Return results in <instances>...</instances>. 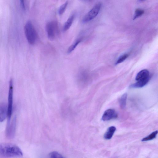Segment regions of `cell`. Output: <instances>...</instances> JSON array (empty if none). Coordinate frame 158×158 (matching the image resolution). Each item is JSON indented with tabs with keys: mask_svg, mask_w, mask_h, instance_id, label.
<instances>
[{
	"mask_svg": "<svg viewBox=\"0 0 158 158\" xmlns=\"http://www.w3.org/2000/svg\"><path fill=\"white\" fill-rule=\"evenodd\" d=\"M20 148L16 145L9 143H0V156L10 157L23 156Z\"/></svg>",
	"mask_w": 158,
	"mask_h": 158,
	"instance_id": "6da1fadb",
	"label": "cell"
},
{
	"mask_svg": "<svg viewBox=\"0 0 158 158\" xmlns=\"http://www.w3.org/2000/svg\"><path fill=\"white\" fill-rule=\"evenodd\" d=\"M25 35L28 43L34 44L37 40V34L32 23L30 21H27L24 28Z\"/></svg>",
	"mask_w": 158,
	"mask_h": 158,
	"instance_id": "7a4b0ae2",
	"label": "cell"
},
{
	"mask_svg": "<svg viewBox=\"0 0 158 158\" xmlns=\"http://www.w3.org/2000/svg\"><path fill=\"white\" fill-rule=\"evenodd\" d=\"M150 76L148 71L146 69H143L139 72L135 77L137 82L131 85L132 88H141L145 85L148 82Z\"/></svg>",
	"mask_w": 158,
	"mask_h": 158,
	"instance_id": "3957f363",
	"label": "cell"
},
{
	"mask_svg": "<svg viewBox=\"0 0 158 158\" xmlns=\"http://www.w3.org/2000/svg\"><path fill=\"white\" fill-rule=\"evenodd\" d=\"M46 30L48 39L53 40L56 37L58 31V26L57 22L51 21L48 22L46 26Z\"/></svg>",
	"mask_w": 158,
	"mask_h": 158,
	"instance_id": "277c9868",
	"label": "cell"
},
{
	"mask_svg": "<svg viewBox=\"0 0 158 158\" xmlns=\"http://www.w3.org/2000/svg\"><path fill=\"white\" fill-rule=\"evenodd\" d=\"M13 86L12 79L10 80L8 94L7 108V121L10 120L13 109Z\"/></svg>",
	"mask_w": 158,
	"mask_h": 158,
	"instance_id": "5b68a950",
	"label": "cell"
},
{
	"mask_svg": "<svg viewBox=\"0 0 158 158\" xmlns=\"http://www.w3.org/2000/svg\"><path fill=\"white\" fill-rule=\"evenodd\" d=\"M101 6L100 3L96 4L84 16L82 21L84 23L88 22L95 18L98 14Z\"/></svg>",
	"mask_w": 158,
	"mask_h": 158,
	"instance_id": "8992f818",
	"label": "cell"
},
{
	"mask_svg": "<svg viewBox=\"0 0 158 158\" xmlns=\"http://www.w3.org/2000/svg\"><path fill=\"white\" fill-rule=\"evenodd\" d=\"M16 123V117L15 116L12 120L7 122L6 130V135L8 139L13 138L15 135Z\"/></svg>",
	"mask_w": 158,
	"mask_h": 158,
	"instance_id": "52a82bcc",
	"label": "cell"
},
{
	"mask_svg": "<svg viewBox=\"0 0 158 158\" xmlns=\"http://www.w3.org/2000/svg\"><path fill=\"white\" fill-rule=\"evenodd\" d=\"M118 114L115 110L113 109H109L106 110L103 113L102 119L104 121H108L117 118Z\"/></svg>",
	"mask_w": 158,
	"mask_h": 158,
	"instance_id": "ba28073f",
	"label": "cell"
},
{
	"mask_svg": "<svg viewBox=\"0 0 158 158\" xmlns=\"http://www.w3.org/2000/svg\"><path fill=\"white\" fill-rule=\"evenodd\" d=\"M7 116V108L5 103L0 104V122H3Z\"/></svg>",
	"mask_w": 158,
	"mask_h": 158,
	"instance_id": "9c48e42d",
	"label": "cell"
},
{
	"mask_svg": "<svg viewBox=\"0 0 158 158\" xmlns=\"http://www.w3.org/2000/svg\"><path fill=\"white\" fill-rule=\"evenodd\" d=\"M75 14H73L65 22L63 28L64 31L68 30L72 25L75 18Z\"/></svg>",
	"mask_w": 158,
	"mask_h": 158,
	"instance_id": "30bf717a",
	"label": "cell"
},
{
	"mask_svg": "<svg viewBox=\"0 0 158 158\" xmlns=\"http://www.w3.org/2000/svg\"><path fill=\"white\" fill-rule=\"evenodd\" d=\"M116 130V128L114 126H112L109 127L104 135L105 139H111Z\"/></svg>",
	"mask_w": 158,
	"mask_h": 158,
	"instance_id": "8fae6325",
	"label": "cell"
},
{
	"mask_svg": "<svg viewBox=\"0 0 158 158\" xmlns=\"http://www.w3.org/2000/svg\"><path fill=\"white\" fill-rule=\"evenodd\" d=\"M82 40L81 38H79L73 43L68 48L67 51V53L69 54L73 51L77 45L81 42Z\"/></svg>",
	"mask_w": 158,
	"mask_h": 158,
	"instance_id": "7c38bea8",
	"label": "cell"
},
{
	"mask_svg": "<svg viewBox=\"0 0 158 158\" xmlns=\"http://www.w3.org/2000/svg\"><path fill=\"white\" fill-rule=\"evenodd\" d=\"M127 96V93H125L119 99V104L122 109H123L125 107Z\"/></svg>",
	"mask_w": 158,
	"mask_h": 158,
	"instance_id": "4fadbf2b",
	"label": "cell"
},
{
	"mask_svg": "<svg viewBox=\"0 0 158 158\" xmlns=\"http://www.w3.org/2000/svg\"><path fill=\"white\" fill-rule=\"evenodd\" d=\"M157 133L158 131L157 130L155 131L147 137L143 138L141 141H146L152 140L156 137Z\"/></svg>",
	"mask_w": 158,
	"mask_h": 158,
	"instance_id": "5bb4252c",
	"label": "cell"
},
{
	"mask_svg": "<svg viewBox=\"0 0 158 158\" xmlns=\"http://www.w3.org/2000/svg\"><path fill=\"white\" fill-rule=\"evenodd\" d=\"M49 158H65L58 152L54 151L51 152L49 154Z\"/></svg>",
	"mask_w": 158,
	"mask_h": 158,
	"instance_id": "9a60e30c",
	"label": "cell"
},
{
	"mask_svg": "<svg viewBox=\"0 0 158 158\" xmlns=\"http://www.w3.org/2000/svg\"><path fill=\"white\" fill-rule=\"evenodd\" d=\"M68 4V2L67 1L60 6L58 11V12L59 15H62L64 13Z\"/></svg>",
	"mask_w": 158,
	"mask_h": 158,
	"instance_id": "2e32d148",
	"label": "cell"
},
{
	"mask_svg": "<svg viewBox=\"0 0 158 158\" xmlns=\"http://www.w3.org/2000/svg\"><path fill=\"white\" fill-rule=\"evenodd\" d=\"M143 10L139 9H137L135 10L134 16L133 17V19H135L136 18L142 15L144 13Z\"/></svg>",
	"mask_w": 158,
	"mask_h": 158,
	"instance_id": "e0dca14e",
	"label": "cell"
},
{
	"mask_svg": "<svg viewBox=\"0 0 158 158\" xmlns=\"http://www.w3.org/2000/svg\"><path fill=\"white\" fill-rule=\"evenodd\" d=\"M128 54H125L121 56L117 60L116 64H118L123 62L128 57Z\"/></svg>",
	"mask_w": 158,
	"mask_h": 158,
	"instance_id": "ac0fdd59",
	"label": "cell"
},
{
	"mask_svg": "<svg viewBox=\"0 0 158 158\" xmlns=\"http://www.w3.org/2000/svg\"><path fill=\"white\" fill-rule=\"evenodd\" d=\"M20 4L22 9L24 10H25L26 7L24 1L23 0L20 1Z\"/></svg>",
	"mask_w": 158,
	"mask_h": 158,
	"instance_id": "d6986e66",
	"label": "cell"
}]
</instances>
